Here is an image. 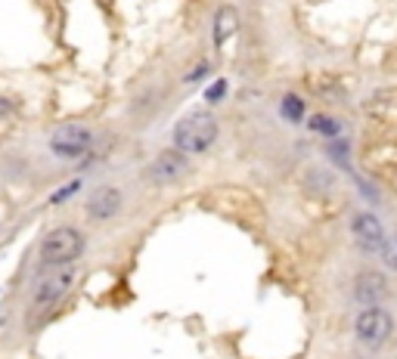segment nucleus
I'll use <instances>...</instances> for the list:
<instances>
[{"label":"nucleus","instance_id":"nucleus-9","mask_svg":"<svg viewBox=\"0 0 397 359\" xmlns=\"http://www.w3.org/2000/svg\"><path fill=\"white\" fill-rule=\"evenodd\" d=\"M354 294H357L360 304L376 306L388 294V282H385L382 272L366 270V272H360V276H357V282H354Z\"/></svg>","mask_w":397,"mask_h":359},{"label":"nucleus","instance_id":"nucleus-11","mask_svg":"<svg viewBox=\"0 0 397 359\" xmlns=\"http://www.w3.org/2000/svg\"><path fill=\"white\" fill-rule=\"evenodd\" d=\"M308 127L314 133H320V136H329V140H335V136L342 133V124L335 121V118H329V115H310Z\"/></svg>","mask_w":397,"mask_h":359},{"label":"nucleus","instance_id":"nucleus-1","mask_svg":"<svg viewBox=\"0 0 397 359\" xmlns=\"http://www.w3.org/2000/svg\"><path fill=\"white\" fill-rule=\"evenodd\" d=\"M217 118L211 112H190L174 124V149L183 155H202L217 140Z\"/></svg>","mask_w":397,"mask_h":359},{"label":"nucleus","instance_id":"nucleus-4","mask_svg":"<svg viewBox=\"0 0 397 359\" xmlns=\"http://www.w3.org/2000/svg\"><path fill=\"white\" fill-rule=\"evenodd\" d=\"M90 146H94V133L81 124H65L50 136V149H53L59 158H81Z\"/></svg>","mask_w":397,"mask_h":359},{"label":"nucleus","instance_id":"nucleus-12","mask_svg":"<svg viewBox=\"0 0 397 359\" xmlns=\"http://www.w3.org/2000/svg\"><path fill=\"white\" fill-rule=\"evenodd\" d=\"M280 112H283L285 121L298 124L301 118H304V99H301V96H295V93H285V96H283V106H280Z\"/></svg>","mask_w":397,"mask_h":359},{"label":"nucleus","instance_id":"nucleus-10","mask_svg":"<svg viewBox=\"0 0 397 359\" xmlns=\"http://www.w3.org/2000/svg\"><path fill=\"white\" fill-rule=\"evenodd\" d=\"M236 28H239V16H236V10L230 4H224L221 10H217V16H214V44L224 47L227 40L236 34Z\"/></svg>","mask_w":397,"mask_h":359},{"label":"nucleus","instance_id":"nucleus-2","mask_svg":"<svg viewBox=\"0 0 397 359\" xmlns=\"http://www.w3.org/2000/svg\"><path fill=\"white\" fill-rule=\"evenodd\" d=\"M84 251V236L75 226H59L40 242V260L44 267H69Z\"/></svg>","mask_w":397,"mask_h":359},{"label":"nucleus","instance_id":"nucleus-5","mask_svg":"<svg viewBox=\"0 0 397 359\" xmlns=\"http://www.w3.org/2000/svg\"><path fill=\"white\" fill-rule=\"evenodd\" d=\"M351 233H354V242H357L366 254H382V248H385V242H388L382 220H379L376 214H369V211L354 214Z\"/></svg>","mask_w":397,"mask_h":359},{"label":"nucleus","instance_id":"nucleus-13","mask_svg":"<svg viewBox=\"0 0 397 359\" xmlns=\"http://www.w3.org/2000/svg\"><path fill=\"white\" fill-rule=\"evenodd\" d=\"M78 189H81V180H72L69 186H62V189H56L53 195H50V204H59V201H65V199H69V195H75Z\"/></svg>","mask_w":397,"mask_h":359},{"label":"nucleus","instance_id":"nucleus-8","mask_svg":"<svg viewBox=\"0 0 397 359\" xmlns=\"http://www.w3.org/2000/svg\"><path fill=\"white\" fill-rule=\"evenodd\" d=\"M121 204H124V195L118 192L115 186H103V189H97L94 195H90L87 214L94 220H109V217H115V214L121 211Z\"/></svg>","mask_w":397,"mask_h":359},{"label":"nucleus","instance_id":"nucleus-14","mask_svg":"<svg viewBox=\"0 0 397 359\" xmlns=\"http://www.w3.org/2000/svg\"><path fill=\"white\" fill-rule=\"evenodd\" d=\"M379 258H382V260L388 263V267H394V270H397V242H394V238H388Z\"/></svg>","mask_w":397,"mask_h":359},{"label":"nucleus","instance_id":"nucleus-6","mask_svg":"<svg viewBox=\"0 0 397 359\" xmlns=\"http://www.w3.org/2000/svg\"><path fill=\"white\" fill-rule=\"evenodd\" d=\"M72 285H75V272L72 270H59L53 272V276H47V279H40V285H38V292H35V306H53L59 304L65 294L72 292Z\"/></svg>","mask_w":397,"mask_h":359},{"label":"nucleus","instance_id":"nucleus-3","mask_svg":"<svg viewBox=\"0 0 397 359\" xmlns=\"http://www.w3.org/2000/svg\"><path fill=\"white\" fill-rule=\"evenodd\" d=\"M391 328H394V319L385 306H366L360 310L357 322H354V331H357V341L366 347H382L388 338H391Z\"/></svg>","mask_w":397,"mask_h":359},{"label":"nucleus","instance_id":"nucleus-7","mask_svg":"<svg viewBox=\"0 0 397 359\" xmlns=\"http://www.w3.org/2000/svg\"><path fill=\"white\" fill-rule=\"evenodd\" d=\"M183 170H187L183 152H162V155H156V161L146 167V180L149 183H174Z\"/></svg>","mask_w":397,"mask_h":359},{"label":"nucleus","instance_id":"nucleus-15","mask_svg":"<svg viewBox=\"0 0 397 359\" xmlns=\"http://www.w3.org/2000/svg\"><path fill=\"white\" fill-rule=\"evenodd\" d=\"M227 96V81H214L211 87L205 90V99L208 102H217V99H224Z\"/></svg>","mask_w":397,"mask_h":359}]
</instances>
